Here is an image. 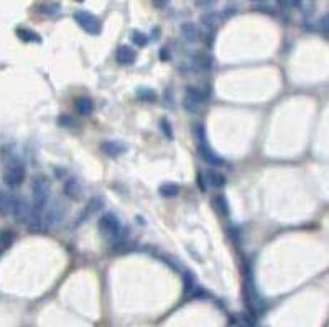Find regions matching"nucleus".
I'll use <instances>...</instances> for the list:
<instances>
[{"label": "nucleus", "instance_id": "7c9ffc66", "mask_svg": "<svg viewBox=\"0 0 329 327\" xmlns=\"http://www.w3.org/2000/svg\"><path fill=\"white\" fill-rule=\"evenodd\" d=\"M152 2H153V5H155L157 9H165L166 5H168L170 0H152Z\"/></svg>", "mask_w": 329, "mask_h": 327}, {"label": "nucleus", "instance_id": "f3484780", "mask_svg": "<svg viewBox=\"0 0 329 327\" xmlns=\"http://www.w3.org/2000/svg\"><path fill=\"white\" fill-rule=\"evenodd\" d=\"M213 206L219 216H229V214H231L227 199H226V196H222V194H217V196L213 199Z\"/></svg>", "mask_w": 329, "mask_h": 327}, {"label": "nucleus", "instance_id": "f8f14e48", "mask_svg": "<svg viewBox=\"0 0 329 327\" xmlns=\"http://www.w3.org/2000/svg\"><path fill=\"white\" fill-rule=\"evenodd\" d=\"M200 22L206 30H214L221 25L222 17H221V14H217V12H206V14L201 15Z\"/></svg>", "mask_w": 329, "mask_h": 327}, {"label": "nucleus", "instance_id": "423d86ee", "mask_svg": "<svg viewBox=\"0 0 329 327\" xmlns=\"http://www.w3.org/2000/svg\"><path fill=\"white\" fill-rule=\"evenodd\" d=\"M4 181H5V184L10 187L20 186L25 181V168L22 165H15V163L10 165L4 173Z\"/></svg>", "mask_w": 329, "mask_h": 327}, {"label": "nucleus", "instance_id": "5701e85b", "mask_svg": "<svg viewBox=\"0 0 329 327\" xmlns=\"http://www.w3.org/2000/svg\"><path fill=\"white\" fill-rule=\"evenodd\" d=\"M130 38H132V41L135 43L137 46H145L148 43L147 35L142 33V31H139V30H134L132 33H130Z\"/></svg>", "mask_w": 329, "mask_h": 327}, {"label": "nucleus", "instance_id": "1a4fd4ad", "mask_svg": "<svg viewBox=\"0 0 329 327\" xmlns=\"http://www.w3.org/2000/svg\"><path fill=\"white\" fill-rule=\"evenodd\" d=\"M63 192L66 198H70L73 201H78L81 196H83V186H81L78 178H68L64 181L63 186Z\"/></svg>", "mask_w": 329, "mask_h": 327}, {"label": "nucleus", "instance_id": "b1692460", "mask_svg": "<svg viewBox=\"0 0 329 327\" xmlns=\"http://www.w3.org/2000/svg\"><path fill=\"white\" fill-rule=\"evenodd\" d=\"M137 96H139V99L145 100V102H153V100H157V94L152 89H139Z\"/></svg>", "mask_w": 329, "mask_h": 327}, {"label": "nucleus", "instance_id": "20e7f679", "mask_svg": "<svg viewBox=\"0 0 329 327\" xmlns=\"http://www.w3.org/2000/svg\"><path fill=\"white\" fill-rule=\"evenodd\" d=\"M74 20H76V23L79 25V27L89 35H99V33H101V30H102L101 20H99L96 15H92L91 12H88V10L74 12Z\"/></svg>", "mask_w": 329, "mask_h": 327}, {"label": "nucleus", "instance_id": "dca6fc26", "mask_svg": "<svg viewBox=\"0 0 329 327\" xmlns=\"http://www.w3.org/2000/svg\"><path fill=\"white\" fill-rule=\"evenodd\" d=\"M15 33H17L18 38H20L22 41H25V43H41V36L38 33H35V31L30 30V28L20 27V28H17Z\"/></svg>", "mask_w": 329, "mask_h": 327}, {"label": "nucleus", "instance_id": "412c9836", "mask_svg": "<svg viewBox=\"0 0 329 327\" xmlns=\"http://www.w3.org/2000/svg\"><path fill=\"white\" fill-rule=\"evenodd\" d=\"M194 64L201 69H209L213 66V59H211L209 54H204V53H196L194 56Z\"/></svg>", "mask_w": 329, "mask_h": 327}, {"label": "nucleus", "instance_id": "a878e982", "mask_svg": "<svg viewBox=\"0 0 329 327\" xmlns=\"http://www.w3.org/2000/svg\"><path fill=\"white\" fill-rule=\"evenodd\" d=\"M160 128L163 130V134H165L166 138H173V130L170 127L168 118H161V120H160Z\"/></svg>", "mask_w": 329, "mask_h": 327}, {"label": "nucleus", "instance_id": "9d476101", "mask_svg": "<svg viewBox=\"0 0 329 327\" xmlns=\"http://www.w3.org/2000/svg\"><path fill=\"white\" fill-rule=\"evenodd\" d=\"M203 174H204V183H206V186L216 187V189L224 187L226 178H224V174L219 173L217 169H208V171H204Z\"/></svg>", "mask_w": 329, "mask_h": 327}, {"label": "nucleus", "instance_id": "c756f323", "mask_svg": "<svg viewBox=\"0 0 329 327\" xmlns=\"http://www.w3.org/2000/svg\"><path fill=\"white\" fill-rule=\"evenodd\" d=\"M300 5H301V10L306 12V14H311V12H313V2H311V0H301Z\"/></svg>", "mask_w": 329, "mask_h": 327}, {"label": "nucleus", "instance_id": "473e14b6", "mask_svg": "<svg viewBox=\"0 0 329 327\" xmlns=\"http://www.w3.org/2000/svg\"><path fill=\"white\" fill-rule=\"evenodd\" d=\"M253 2H267V0H253Z\"/></svg>", "mask_w": 329, "mask_h": 327}, {"label": "nucleus", "instance_id": "2f4dec72", "mask_svg": "<svg viewBox=\"0 0 329 327\" xmlns=\"http://www.w3.org/2000/svg\"><path fill=\"white\" fill-rule=\"evenodd\" d=\"M278 2H280L282 7H287L288 4H291V0H278Z\"/></svg>", "mask_w": 329, "mask_h": 327}, {"label": "nucleus", "instance_id": "39448f33", "mask_svg": "<svg viewBox=\"0 0 329 327\" xmlns=\"http://www.w3.org/2000/svg\"><path fill=\"white\" fill-rule=\"evenodd\" d=\"M66 212H68V206L63 199H54L51 206L48 207L46 211V224L49 225H56L59 222H63V219L66 217Z\"/></svg>", "mask_w": 329, "mask_h": 327}, {"label": "nucleus", "instance_id": "aec40b11", "mask_svg": "<svg viewBox=\"0 0 329 327\" xmlns=\"http://www.w3.org/2000/svg\"><path fill=\"white\" fill-rule=\"evenodd\" d=\"M10 206H12V196L7 192L0 191V216H7L10 214Z\"/></svg>", "mask_w": 329, "mask_h": 327}, {"label": "nucleus", "instance_id": "4be33fe9", "mask_svg": "<svg viewBox=\"0 0 329 327\" xmlns=\"http://www.w3.org/2000/svg\"><path fill=\"white\" fill-rule=\"evenodd\" d=\"M12 242H14V234L10 230H2L0 232V251H4L5 248H9Z\"/></svg>", "mask_w": 329, "mask_h": 327}, {"label": "nucleus", "instance_id": "0eeeda50", "mask_svg": "<svg viewBox=\"0 0 329 327\" xmlns=\"http://www.w3.org/2000/svg\"><path fill=\"white\" fill-rule=\"evenodd\" d=\"M30 207L27 204V201L23 198H15L12 196V206H10V214L14 216V219L17 222H25L28 217V212H30Z\"/></svg>", "mask_w": 329, "mask_h": 327}, {"label": "nucleus", "instance_id": "a211bd4d", "mask_svg": "<svg viewBox=\"0 0 329 327\" xmlns=\"http://www.w3.org/2000/svg\"><path fill=\"white\" fill-rule=\"evenodd\" d=\"M158 192H160V196H163V198H175L179 192V186L176 183H163V184H160Z\"/></svg>", "mask_w": 329, "mask_h": 327}, {"label": "nucleus", "instance_id": "9b49d317", "mask_svg": "<svg viewBox=\"0 0 329 327\" xmlns=\"http://www.w3.org/2000/svg\"><path fill=\"white\" fill-rule=\"evenodd\" d=\"M115 58H117V62L122 66H130V64H134V61L137 58V54L135 51L130 46H120L119 49H117V54H115Z\"/></svg>", "mask_w": 329, "mask_h": 327}, {"label": "nucleus", "instance_id": "4468645a", "mask_svg": "<svg viewBox=\"0 0 329 327\" xmlns=\"http://www.w3.org/2000/svg\"><path fill=\"white\" fill-rule=\"evenodd\" d=\"M102 152L105 155L112 156V158H117V156H120L122 153L127 152V147H125V145L119 143V142H104L102 143Z\"/></svg>", "mask_w": 329, "mask_h": 327}, {"label": "nucleus", "instance_id": "cd10ccee", "mask_svg": "<svg viewBox=\"0 0 329 327\" xmlns=\"http://www.w3.org/2000/svg\"><path fill=\"white\" fill-rule=\"evenodd\" d=\"M74 118L70 117V115H61L59 117V125H63V127H73L74 125Z\"/></svg>", "mask_w": 329, "mask_h": 327}, {"label": "nucleus", "instance_id": "72a5a7b5", "mask_svg": "<svg viewBox=\"0 0 329 327\" xmlns=\"http://www.w3.org/2000/svg\"><path fill=\"white\" fill-rule=\"evenodd\" d=\"M76 2H83V0H76Z\"/></svg>", "mask_w": 329, "mask_h": 327}, {"label": "nucleus", "instance_id": "7ed1b4c3", "mask_svg": "<svg viewBox=\"0 0 329 327\" xmlns=\"http://www.w3.org/2000/svg\"><path fill=\"white\" fill-rule=\"evenodd\" d=\"M97 227H99V232H101V235L104 238H109V240L117 238L120 234V221L112 212L104 214V216L99 219Z\"/></svg>", "mask_w": 329, "mask_h": 327}, {"label": "nucleus", "instance_id": "c85d7f7f", "mask_svg": "<svg viewBox=\"0 0 329 327\" xmlns=\"http://www.w3.org/2000/svg\"><path fill=\"white\" fill-rule=\"evenodd\" d=\"M216 4V0H196V7L200 9H209Z\"/></svg>", "mask_w": 329, "mask_h": 327}, {"label": "nucleus", "instance_id": "6e6552de", "mask_svg": "<svg viewBox=\"0 0 329 327\" xmlns=\"http://www.w3.org/2000/svg\"><path fill=\"white\" fill-rule=\"evenodd\" d=\"M102 207H104V201H102V198H92V199H89V203L84 206V209L81 211V214L78 216V219H76V225L86 222V221H88V219H91L92 216H94L96 212L101 211Z\"/></svg>", "mask_w": 329, "mask_h": 327}, {"label": "nucleus", "instance_id": "f03ea898", "mask_svg": "<svg viewBox=\"0 0 329 327\" xmlns=\"http://www.w3.org/2000/svg\"><path fill=\"white\" fill-rule=\"evenodd\" d=\"M196 130H198V140H200V142H198V152H200L201 158L206 163H209V165H213V166H222V165H224V160H222L216 152H213V148L208 145L203 125H196Z\"/></svg>", "mask_w": 329, "mask_h": 327}, {"label": "nucleus", "instance_id": "f704fd0d", "mask_svg": "<svg viewBox=\"0 0 329 327\" xmlns=\"http://www.w3.org/2000/svg\"><path fill=\"white\" fill-rule=\"evenodd\" d=\"M0 253H2V251H0Z\"/></svg>", "mask_w": 329, "mask_h": 327}, {"label": "nucleus", "instance_id": "ddd939ff", "mask_svg": "<svg viewBox=\"0 0 329 327\" xmlns=\"http://www.w3.org/2000/svg\"><path fill=\"white\" fill-rule=\"evenodd\" d=\"M181 38L186 41V43H196L200 40V30L194 23H183L181 25Z\"/></svg>", "mask_w": 329, "mask_h": 327}, {"label": "nucleus", "instance_id": "393cba45", "mask_svg": "<svg viewBox=\"0 0 329 327\" xmlns=\"http://www.w3.org/2000/svg\"><path fill=\"white\" fill-rule=\"evenodd\" d=\"M186 96H191L193 99H196V100H200V102L203 104L204 100H206V96H204V94L200 91V89H196V87H188V89H186Z\"/></svg>", "mask_w": 329, "mask_h": 327}, {"label": "nucleus", "instance_id": "f257e3e1", "mask_svg": "<svg viewBox=\"0 0 329 327\" xmlns=\"http://www.w3.org/2000/svg\"><path fill=\"white\" fill-rule=\"evenodd\" d=\"M32 192H33V209L43 211L48 204L49 192H51V183L45 174H38L33 178L32 183Z\"/></svg>", "mask_w": 329, "mask_h": 327}, {"label": "nucleus", "instance_id": "2eb2a0df", "mask_svg": "<svg viewBox=\"0 0 329 327\" xmlns=\"http://www.w3.org/2000/svg\"><path fill=\"white\" fill-rule=\"evenodd\" d=\"M74 105H76V110L79 112L81 115H89L92 109H94V102H92V99L88 97V96H81L76 99V102H74Z\"/></svg>", "mask_w": 329, "mask_h": 327}, {"label": "nucleus", "instance_id": "bb28decb", "mask_svg": "<svg viewBox=\"0 0 329 327\" xmlns=\"http://www.w3.org/2000/svg\"><path fill=\"white\" fill-rule=\"evenodd\" d=\"M318 28L322 31V35H327V15H322L318 22Z\"/></svg>", "mask_w": 329, "mask_h": 327}, {"label": "nucleus", "instance_id": "6ab92c4d", "mask_svg": "<svg viewBox=\"0 0 329 327\" xmlns=\"http://www.w3.org/2000/svg\"><path fill=\"white\" fill-rule=\"evenodd\" d=\"M201 102L200 100H196V99H193L191 96H186L184 99H183V107H184V110H188V112H191V114H198V112L201 110Z\"/></svg>", "mask_w": 329, "mask_h": 327}]
</instances>
